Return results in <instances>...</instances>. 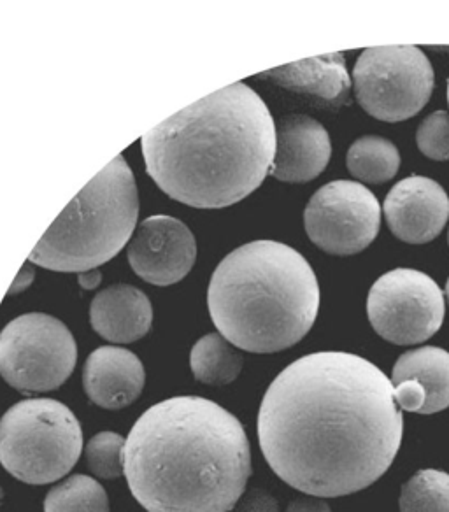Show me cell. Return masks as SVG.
<instances>
[{"label": "cell", "instance_id": "obj_1", "mask_svg": "<svg viewBox=\"0 0 449 512\" xmlns=\"http://www.w3.org/2000/svg\"><path fill=\"white\" fill-rule=\"evenodd\" d=\"M402 430L392 379L362 356L341 351L288 365L258 413L269 467L288 486L321 498L376 483L399 453Z\"/></svg>", "mask_w": 449, "mask_h": 512}, {"label": "cell", "instance_id": "obj_2", "mask_svg": "<svg viewBox=\"0 0 449 512\" xmlns=\"http://www.w3.org/2000/svg\"><path fill=\"white\" fill-rule=\"evenodd\" d=\"M125 477L148 512H230L250 481V441L213 400L174 397L130 430Z\"/></svg>", "mask_w": 449, "mask_h": 512}, {"label": "cell", "instance_id": "obj_3", "mask_svg": "<svg viewBox=\"0 0 449 512\" xmlns=\"http://www.w3.org/2000/svg\"><path fill=\"white\" fill-rule=\"evenodd\" d=\"M146 171L171 199L197 209L234 206L271 172L276 123L244 83L225 86L141 139Z\"/></svg>", "mask_w": 449, "mask_h": 512}, {"label": "cell", "instance_id": "obj_4", "mask_svg": "<svg viewBox=\"0 0 449 512\" xmlns=\"http://www.w3.org/2000/svg\"><path fill=\"white\" fill-rule=\"evenodd\" d=\"M207 306L232 346L250 353L292 348L313 328L320 285L299 251L276 241L244 244L216 267Z\"/></svg>", "mask_w": 449, "mask_h": 512}, {"label": "cell", "instance_id": "obj_5", "mask_svg": "<svg viewBox=\"0 0 449 512\" xmlns=\"http://www.w3.org/2000/svg\"><path fill=\"white\" fill-rule=\"evenodd\" d=\"M139 216L134 172L120 155L65 207L29 262L57 272H86L122 251Z\"/></svg>", "mask_w": 449, "mask_h": 512}, {"label": "cell", "instance_id": "obj_6", "mask_svg": "<svg viewBox=\"0 0 449 512\" xmlns=\"http://www.w3.org/2000/svg\"><path fill=\"white\" fill-rule=\"evenodd\" d=\"M81 451L78 418L58 400H22L0 420V463L22 483H55L71 472Z\"/></svg>", "mask_w": 449, "mask_h": 512}, {"label": "cell", "instance_id": "obj_7", "mask_svg": "<svg viewBox=\"0 0 449 512\" xmlns=\"http://www.w3.org/2000/svg\"><path fill=\"white\" fill-rule=\"evenodd\" d=\"M76 362L71 330L50 314H23L0 332V376L20 392L57 390Z\"/></svg>", "mask_w": 449, "mask_h": 512}, {"label": "cell", "instance_id": "obj_8", "mask_svg": "<svg viewBox=\"0 0 449 512\" xmlns=\"http://www.w3.org/2000/svg\"><path fill=\"white\" fill-rule=\"evenodd\" d=\"M353 85L360 106L388 123L413 118L434 90V69L416 46H376L358 57Z\"/></svg>", "mask_w": 449, "mask_h": 512}, {"label": "cell", "instance_id": "obj_9", "mask_svg": "<svg viewBox=\"0 0 449 512\" xmlns=\"http://www.w3.org/2000/svg\"><path fill=\"white\" fill-rule=\"evenodd\" d=\"M446 313L444 295L434 279L414 269L386 272L372 285L367 314L385 341L413 346L439 332Z\"/></svg>", "mask_w": 449, "mask_h": 512}, {"label": "cell", "instance_id": "obj_10", "mask_svg": "<svg viewBox=\"0 0 449 512\" xmlns=\"http://www.w3.org/2000/svg\"><path fill=\"white\" fill-rule=\"evenodd\" d=\"M309 239L330 255H357L381 228L376 195L355 181H332L314 193L304 213Z\"/></svg>", "mask_w": 449, "mask_h": 512}, {"label": "cell", "instance_id": "obj_11", "mask_svg": "<svg viewBox=\"0 0 449 512\" xmlns=\"http://www.w3.org/2000/svg\"><path fill=\"white\" fill-rule=\"evenodd\" d=\"M195 258L192 230L172 216L146 218L130 239V267L151 285H176L192 271Z\"/></svg>", "mask_w": 449, "mask_h": 512}, {"label": "cell", "instance_id": "obj_12", "mask_svg": "<svg viewBox=\"0 0 449 512\" xmlns=\"http://www.w3.org/2000/svg\"><path fill=\"white\" fill-rule=\"evenodd\" d=\"M386 223L395 237L409 244L434 241L449 220V197L439 183L409 176L386 195Z\"/></svg>", "mask_w": 449, "mask_h": 512}, {"label": "cell", "instance_id": "obj_13", "mask_svg": "<svg viewBox=\"0 0 449 512\" xmlns=\"http://www.w3.org/2000/svg\"><path fill=\"white\" fill-rule=\"evenodd\" d=\"M330 155V137L320 121L290 114L276 125L271 174L286 183H307L327 169Z\"/></svg>", "mask_w": 449, "mask_h": 512}, {"label": "cell", "instance_id": "obj_14", "mask_svg": "<svg viewBox=\"0 0 449 512\" xmlns=\"http://www.w3.org/2000/svg\"><path fill=\"white\" fill-rule=\"evenodd\" d=\"M144 367L132 351L116 346L95 349L83 369V386L90 402L116 411L130 406L143 393Z\"/></svg>", "mask_w": 449, "mask_h": 512}, {"label": "cell", "instance_id": "obj_15", "mask_svg": "<svg viewBox=\"0 0 449 512\" xmlns=\"http://www.w3.org/2000/svg\"><path fill=\"white\" fill-rule=\"evenodd\" d=\"M90 323L102 339L129 344L150 332L153 307L150 299L136 286H107L93 297Z\"/></svg>", "mask_w": 449, "mask_h": 512}, {"label": "cell", "instance_id": "obj_16", "mask_svg": "<svg viewBox=\"0 0 449 512\" xmlns=\"http://www.w3.org/2000/svg\"><path fill=\"white\" fill-rule=\"evenodd\" d=\"M262 76L272 78L278 85L311 93L330 102H343L350 92L351 79L346 69L343 53H328L323 57L306 58L295 64L283 65L264 72Z\"/></svg>", "mask_w": 449, "mask_h": 512}, {"label": "cell", "instance_id": "obj_17", "mask_svg": "<svg viewBox=\"0 0 449 512\" xmlns=\"http://www.w3.org/2000/svg\"><path fill=\"white\" fill-rule=\"evenodd\" d=\"M416 381L425 392L423 414L441 413L449 407V353L435 346L411 349L393 365L392 384Z\"/></svg>", "mask_w": 449, "mask_h": 512}, {"label": "cell", "instance_id": "obj_18", "mask_svg": "<svg viewBox=\"0 0 449 512\" xmlns=\"http://www.w3.org/2000/svg\"><path fill=\"white\" fill-rule=\"evenodd\" d=\"M244 358L221 334L204 335L190 353V367L197 381L225 386L236 381L243 370Z\"/></svg>", "mask_w": 449, "mask_h": 512}, {"label": "cell", "instance_id": "obj_19", "mask_svg": "<svg viewBox=\"0 0 449 512\" xmlns=\"http://www.w3.org/2000/svg\"><path fill=\"white\" fill-rule=\"evenodd\" d=\"M346 164H348V171L355 178L364 183L379 185L395 178V174L399 172V150L385 137H360L351 144Z\"/></svg>", "mask_w": 449, "mask_h": 512}, {"label": "cell", "instance_id": "obj_20", "mask_svg": "<svg viewBox=\"0 0 449 512\" xmlns=\"http://www.w3.org/2000/svg\"><path fill=\"white\" fill-rule=\"evenodd\" d=\"M44 512H109V500L100 483L78 474L51 488Z\"/></svg>", "mask_w": 449, "mask_h": 512}, {"label": "cell", "instance_id": "obj_21", "mask_svg": "<svg viewBox=\"0 0 449 512\" xmlns=\"http://www.w3.org/2000/svg\"><path fill=\"white\" fill-rule=\"evenodd\" d=\"M400 512H449V474L420 470L400 491Z\"/></svg>", "mask_w": 449, "mask_h": 512}, {"label": "cell", "instance_id": "obj_22", "mask_svg": "<svg viewBox=\"0 0 449 512\" xmlns=\"http://www.w3.org/2000/svg\"><path fill=\"white\" fill-rule=\"evenodd\" d=\"M125 442L115 432H100L86 444L85 455L88 467L102 479H116L125 474Z\"/></svg>", "mask_w": 449, "mask_h": 512}, {"label": "cell", "instance_id": "obj_23", "mask_svg": "<svg viewBox=\"0 0 449 512\" xmlns=\"http://www.w3.org/2000/svg\"><path fill=\"white\" fill-rule=\"evenodd\" d=\"M416 143L425 157L449 160V114L437 111L425 118L416 132Z\"/></svg>", "mask_w": 449, "mask_h": 512}, {"label": "cell", "instance_id": "obj_24", "mask_svg": "<svg viewBox=\"0 0 449 512\" xmlns=\"http://www.w3.org/2000/svg\"><path fill=\"white\" fill-rule=\"evenodd\" d=\"M234 512H279L278 500L269 491L251 490L241 497Z\"/></svg>", "mask_w": 449, "mask_h": 512}, {"label": "cell", "instance_id": "obj_25", "mask_svg": "<svg viewBox=\"0 0 449 512\" xmlns=\"http://www.w3.org/2000/svg\"><path fill=\"white\" fill-rule=\"evenodd\" d=\"M286 512H332V509L323 498L307 495L292 500Z\"/></svg>", "mask_w": 449, "mask_h": 512}, {"label": "cell", "instance_id": "obj_26", "mask_svg": "<svg viewBox=\"0 0 449 512\" xmlns=\"http://www.w3.org/2000/svg\"><path fill=\"white\" fill-rule=\"evenodd\" d=\"M100 281H102V276H100L99 269L79 274V285L85 290H95L100 285Z\"/></svg>", "mask_w": 449, "mask_h": 512}, {"label": "cell", "instance_id": "obj_27", "mask_svg": "<svg viewBox=\"0 0 449 512\" xmlns=\"http://www.w3.org/2000/svg\"><path fill=\"white\" fill-rule=\"evenodd\" d=\"M446 299H448V304H449V279H448V283H446Z\"/></svg>", "mask_w": 449, "mask_h": 512}, {"label": "cell", "instance_id": "obj_28", "mask_svg": "<svg viewBox=\"0 0 449 512\" xmlns=\"http://www.w3.org/2000/svg\"><path fill=\"white\" fill-rule=\"evenodd\" d=\"M2 495H4V493H2V490H0V502H2Z\"/></svg>", "mask_w": 449, "mask_h": 512}, {"label": "cell", "instance_id": "obj_29", "mask_svg": "<svg viewBox=\"0 0 449 512\" xmlns=\"http://www.w3.org/2000/svg\"><path fill=\"white\" fill-rule=\"evenodd\" d=\"M448 102H449V81H448Z\"/></svg>", "mask_w": 449, "mask_h": 512}]
</instances>
